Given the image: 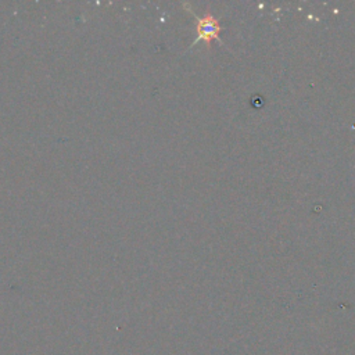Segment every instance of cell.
Listing matches in <instances>:
<instances>
[{
  "label": "cell",
  "instance_id": "cell-1",
  "mask_svg": "<svg viewBox=\"0 0 355 355\" xmlns=\"http://www.w3.org/2000/svg\"><path fill=\"white\" fill-rule=\"evenodd\" d=\"M193 14V12H191ZM194 18L197 19V25H196V31H197V37L194 39L193 44L198 43L200 40L205 42L208 46L211 43V40L216 39L220 42L219 39V33L222 31V26L218 21V18H215L212 14H205L204 17H198L196 14H193Z\"/></svg>",
  "mask_w": 355,
  "mask_h": 355
}]
</instances>
